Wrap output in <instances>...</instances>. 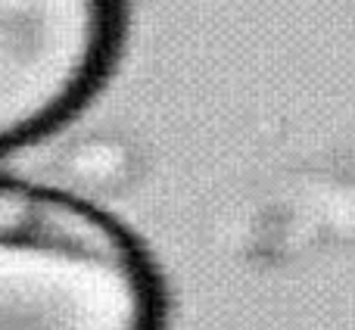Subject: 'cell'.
Segmentation results:
<instances>
[{
    "label": "cell",
    "mask_w": 355,
    "mask_h": 330,
    "mask_svg": "<svg viewBox=\"0 0 355 330\" xmlns=\"http://www.w3.org/2000/svg\"><path fill=\"white\" fill-rule=\"evenodd\" d=\"M119 44L122 0H0V153L72 119Z\"/></svg>",
    "instance_id": "2"
},
{
    "label": "cell",
    "mask_w": 355,
    "mask_h": 330,
    "mask_svg": "<svg viewBox=\"0 0 355 330\" xmlns=\"http://www.w3.org/2000/svg\"><path fill=\"white\" fill-rule=\"evenodd\" d=\"M144 240L97 202L0 175V330H162Z\"/></svg>",
    "instance_id": "1"
}]
</instances>
